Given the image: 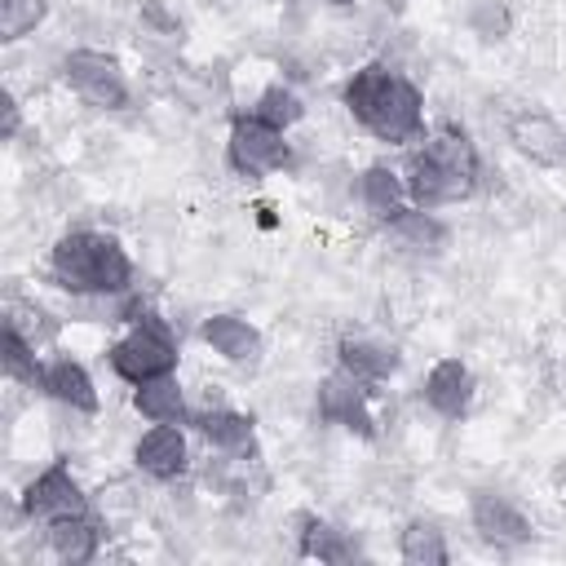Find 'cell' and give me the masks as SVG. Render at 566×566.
Instances as JSON below:
<instances>
[{"label": "cell", "instance_id": "25", "mask_svg": "<svg viewBox=\"0 0 566 566\" xmlns=\"http://www.w3.org/2000/svg\"><path fill=\"white\" fill-rule=\"evenodd\" d=\"M248 111H256V115H261V119H270L274 128H292V124H301L305 102H301V93H296L292 84H283V80H279V84H265Z\"/></svg>", "mask_w": 566, "mask_h": 566}, {"label": "cell", "instance_id": "11", "mask_svg": "<svg viewBox=\"0 0 566 566\" xmlns=\"http://www.w3.org/2000/svg\"><path fill=\"white\" fill-rule=\"evenodd\" d=\"M380 234H385V248L394 256H402V261H433V256H442V248L451 239L447 221L433 217V208H416V203H407L402 212H394L380 226Z\"/></svg>", "mask_w": 566, "mask_h": 566}, {"label": "cell", "instance_id": "16", "mask_svg": "<svg viewBox=\"0 0 566 566\" xmlns=\"http://www.w3.org/2000/svg\"><path fill=\"white\" fill-rule=\"evenodd\" d=\"M473 389H478V380L464 358H438L420 385V398L438 420H464L473 407Z\"/></svg>", "mask_w": 566, "mask_h": 566}, {"label": "cell", "instance_id": "14", "mask_svg": "<svg viewBox=\"0 0 566 566\" xmlns=\"http://www.w3.org/2000/svg\"><path fill=\"white\" fill-rule=\"evenodd\" d=\"M199 340H203L212 354H221L230 367H243V371H252V367L261 363V354H265L261 327L248 323L243 314H208V318L199 323Z\"/></svg>", "mask_w": 566, "mask_h": 566}, {"label": "cell", "instance_id": "29", "mask_svg": "<svg viewBox=\"0 0 566 566\" xmlns=\"http://www.w3.org/2000/svg\"><path fill=\"white\" fill-rule=\"evenodd\" d=\"M332 4H336V9H345V4H354V0H332Z\"/></svg>", "mask_w": 566, "mask_h": 566}, {"label": "cell", "instance_id": "8", "mask_svg": "<svg viewBox=\"0 0 566 566\" xmlns=\"http://www.w3.org/2000/svg\"><path fill=\"white\" fill-rule=\"evenodd\" d=\"M371 394H376V385L358 380V376L345 371V367H332V371L318 380V389H314L318 420L340 424V429H349V433H358V438H376Z\"/></svg>", "mask_w": 566, "mask_h": 566}, {"label": "cell", "instance_id": "26", "mask_svg": "<svg viewBox=\"0 0 566 566\" xmlns=\"http://www.w3.org/2000/svg\"><path fill=\"white\" fill-rule=\"evenodd\" d=\"M49 18V0H0V40L18 44L31 31H40Z\"/></svg>", "mask_w": 566, "mask_h": 566}, {"label": "cell", "instance_id": "19", "mask_svg": "<svg viewBox=\"0 0 566 566\" xmlns=\"http://www.w3.org/2000/svg\"><path fill=\"white\" fill-rule=\"evenodd\" d=\"M354 195H358L363 212H367L376 226H385L394 212L407 208V181H402V172L389 168V164H367V168L358 172V181H354Z\"/></svg>", "mask_w": 566, "mask_h": 566}, {"label": "cell", "instance_id": "3", "mask_svg": "<svg viewBox=\"0 0 566 566\" xmlns=\"http://www.w3.org/2000/svg\"><path fill=\"white\" fill-rule=\"evenodd\" d=\"M133 256L106 230H66L49 248V283L66 296H119L133 292Z\"/></svg>", "mask_w": 566, "mask_h": 566}, {"label": "cell", "instance_id": "12", "mask_svg": "<svg viewBox=\"0 0 566 566\" xmlns=\"http://www.w3.org/2000/svg\"><path fill=\"white\" fill-rule=\"evenodd\" d=\"M190 429L221 455H256V420L234 411L230 402L212 398L208 407L190 411Z\"/></svg>", "mask_w": 566, "mask_h": 566}, {"label": "cell", "instance_id": "21", "mask_svg": "<svg viewBox=\"0 0 566 566\" xmlns=\"http://www.w3.org/2000/svg\"><path fill=\"white\" fill-rule=\"evenodd\" d=\"M296 557L310 562H354L358 544L349 539V531L332 526L318 513H296Z\"/></svg>", "mask_w": 566, "mask_h": 566}, {"label": "cell", "instance_id": "2", "mask_svg": "<svg viewBox=\"0 0 566 566\" xmlns=\"http://www.w3.org/2000/svg\"><path fill=\"white\" fill-rule=\"evenodd\" d=\"M402 181H407V203L438 212V208H451V203H464L478 195L482 155L460 124L442 119L420 137L416 150H407Z\"/></svg>", "mask_w": 566, "mask_h": 566}, {"label": "cell", "instance_id": "23", "mask_svg": "<svg viewBox=\"0 0 566 566\" xmlns=\"http://www.w3.org/2000/svg\"><path fill=\"white\" fill-rule=\"evenodd\" d=\"M4 323L18 327L35 349L53 345L57 332H62V318H57L49 305H40L35 296H18V292H9V301H4Z\"/></svg>", "mask_w": 566, "mask_h": 566}, {"label": "cell", "instance_id": "10", "mask_svg": "<svg viewBox=\"0 0 566 566\" xmlns=\"http://www.w3.org/2000/svg\"><path fill=\"white\" fill-rule=\"evenodd\" d=\"M504 142L535 168H566V128L539 106L513 111L504 119Z\"/></svg>", "mask_w": 566, "mask_h": 566}, {"label": "cell", "instance_id": "13", "mask_svg": "<svg viewBox=\"0 0 566 566\" xmlns=\"http://www.w3.org/2000/svg\"><path fill=\"white\" fill-rule=\"evenodd\" d=\"M133 464L137 473H146L150 482H177L190 469V442L181 424H150L137 442H133Z\"/></svg>", "mask_w": 566, "mask_h": 566}, {"label": "cell", "instance_id": "4", "mask_svg": "<svg viewBox=\"0 0 566 566\" xmlns=\"http://www.w3.org/2000/svg\"><path fill=\"white\" fill-rule=\"evenodd\" d=\"M181 363V336L172 332L168 318H159L150 305L128 318V327L111 340L106 349V367L124 380V385H146L159 376H172Z\"/></svg>", "mask_w": 566, "mask_h": 566}, {"label": "cell", "instance_id": "15", "mask_svg": "<svg viewBox=\"0 0 566 566\" xmlns=\"http://www.w3.org/2000/svg\"><path fill=\"white\" fill-rule=\"evenodd\" d=\"M40 394H44L49 402L75 411V416H97V411H102V394H97L88 367H84L80 358H71V354H53V358H44Z\"/></svg>", "mask_w": 566, "mask_h": 566}, {"label": "cell", "instance_id": "17", "mask_svg": "<svg viewBox=\"0 0 566 566\" xmlns=\"http://www.w3.org/2000/svg\"><path fill=\"white\" fill-rule=\"evenodd\" d=\"M398 363H402L398 349L385 345V340H376V336L349 332V336L336 340V367L354 371V376L367 380V385H385V380H394V376H398Z\"/></svg>", "mask_w": 566, "mask_h": 566}, {"label": "cell", "instance_id": "1", "mask_svg": "<svg viewBox=\"0 0 566 566\" xmlns=\"http://www.w3.org/2000/svg\"><path fill=\"white\" fill-rule=\"evenodd\" d=\"M340 102L354 115V124L385 146H407L429 133L420 84L389 62H363L340 84Z\"/></svg>", "mask_w": 566, "mask_h": 566}, {"label": "cell", "instance_id": "6", "mask_svg": "<svg viewBox=\"0 0 566 566\" xmlns=\"http://www.w3.org/2000/svg\"><path fill=\"white\" fill-rule=\"evenodd\" d=\"M18 513L31 522V526H53L62 517H75V513H93V500L88 491L80 486V478L71 473L66 460H53L44 464L35 478H27L22 495H18Z\"/></svg>", "mask_w": 566, "mask_h": 566}, {"label": "cell", "instance_id": "27", "mask_svg": "<svg viewBox=\"0 0 566 566\" xmlns=\"http://www.w3.org/2000/svg\"><path fill=\"white\" fill-rule=\"evenodd\" d=\"M469 27H473L482 40H500V35L509 31V9H504L500 0H473Z\"/></svg>", "mask_w": 566, "mask_h": 566}, {"label": "cell", "instance_id": "5", "mask_svg": "<svg viewBox=\"0 0 566 566\" xmlns=\"http://www.w3.org/2000/svg\"><path fill=\"white\" fill-rule=\"evenodd\" d=\"M226 164H230V172L243 177V181H261V177H270V172L292 168V142H287V128H274V124L261 119L256 111H239V115H230Z\"/></svg>", "mask_w": 566, "mask_h": 566}, {"label": "cell", "instance_id": "9", "mask_svg": "<svg viewBox=\"0 0 566 566\" xmlns=\"http://www.w3.org/2000/svg\"><path fill=\"white\" fill-rule=\"evenodd\" d=\"M469 526L478 531V539H486L491 548H526L535 539V526L531 517L504 495V491H491V486H478L469 495Z\"/></svg>", "mask_w": 566, "mask_h": 566}, {"label": "cell", "instance_id": "7", "mask_svg": "<svg viewBox=\"0 0 566 566\" xmlns=\"http://www.w3.org/2000/svg\"><path fill=\"white\" fill-rule=\"evenodd\" d=\"M62 84L93 111H124L133 102L124 66L102 49H71L62 57Z\"/></svg>", "mask_w": 566, "mask_h": 566}, {"label": "cell", "instance_id": "28", "mask_svg": "<svg viewBox=\"0 0 566 566\" xmlns=\"http://www.w3.org/2000/svg\"><path fill=\"white\" fill-rule=\"evenodd\" d=\"M22 133V106H18V97L13 93H4V128H0V137L4 142H13Z\"/></svg>", "mask_w": 566, "mask_h": 566}, {"label": "cell", "instance_id": "18", "mask_svg": "<svg viewBox=\"0 0 566 566\" xmlns=\"http://www.w3.org/2000/svg\"><path fill=\"white\" fill-rule=\"evenodd\" d=\"M102 535H106V526H102L97 513H75V517H62V522L44 526L49 553H53L57 562H66V566L93 562V557L102 553Z\"/></svg>", "mask_w": 566, "mask_h": 566}, {"label": "cell", "instance_id": "22", "mask_svg": "<svg viewBox=\"0 0 566 566\" xmlns=\"http://www.w3.org/2000/svg\"><path fill=\"white\" fill-rule=\"evenodd\" d=\"M398 557L411 562V566H447L451 562V548H447L442 526L433 517H411L398 531Z\"/></svg>", "mask_w": 566, "mask_h": 566}, {"label": "cell", "instance_id": "24", "mask_svg": "<svg viewBox=\"0 0 566 566\" xmlns=\"http://www.w3.org/2000/svg\"><path fill=\"white\" fill-rule=\"evenodd\" d=\"M0 363H4L9 385H18V389H40V380H44V358H40V349H35L18 327H9V323H4V336H0Z\"/></svg>", "mask_w": 566, "mask_h": 566}, {"label": "cell", "instance_id": "20", "mask_svg": "<svg viewBox=\"0 0 566 566\" xmlns=\"http://www.w3.org/2000/svg\"><path fill=\"white\" fill-rule=\"evenodd\" d=\"M133 407L150 424H190V411H195L177 371L159 376V380H146V385H133Z\"/></svg>", "mask_w": 566, "mask_h": 566}]
</instances>
